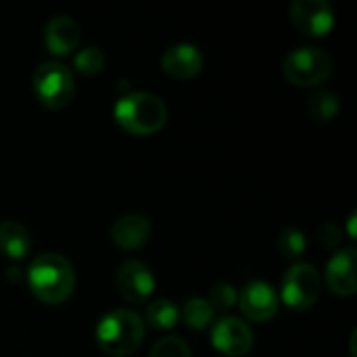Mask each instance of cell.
<instances>
[{"label":"cell","mask_w":357,"mask_h":357,"mask_svg":"<svg viewBox=\"0 0 357 357\" xmlns=\"http://www.w3.org/2000/svg\"><path fill=\"white\" fill-rule=\"evenodd\" d=\"M27 287L46 305L65 303L75 291V270L59 253H42L27 268Z\"/></svg>","instance_id":"6da1fadb"},{"label":"cell","mask_w":357,"mask_h":357,"mask_svg":"<svg viewBox=\"0 0 357 357\" xmlns=\"http://www.w3.org/2000/svg\"><path fill=\"white\" fill-rule=\"evenodd\" d=\"M144 341V320L132 310H113L96 326V343L111 357L132 356Z\"/></svg>","instance_id":"7a4b0ae2"},{"label":"cell","mask_w":357,"mask_h":357,"mask_svg":"<svg viewBox=\"0 0 357 357\" xmlns=\"http://www.w3.org/2000/svg\"><path fill=\"white\" fill-rule=\"evenodd\" d=\"M115 121L134 136L157 134L167 121L165 102L151 92H132L121 96L113 109Z\"/></svg>","instance_id":"3957f363"},{"label":"cell","mask_w":357,"mask_h":357,"mask_svg":"<svg viewBox=\"0 0 357 357\" xmlns=\"http://www.w3.org/2000/svg\"><path fill=\"white\" fill-rule=\"evenodd\" d=\"M282 73L287 82L299 88L320 86L333 73V59L326 50L316 46H299L291 50L282 63Z\"/></svg>","instance_id":"277c9868"},{"label":"cell","mask_w":357,"mask_h":357,"mask_svg":"<svg viewBox=\"0 0 357 357\" xmlns=\"http://www.w3.org/2000/svg\"><path fill=\"white\" fill-rule=\"evenodd\" d=\"M33 92L46 109H65L75 96L73 71L59 61L42 63L33 73Z\"/></svg>","instance_id":"5b68a950"},{"label":"cell","mask_w":357,"mask_h":357,"mask_svg":"<svg viewBox=\"0 0 357 357\" xmlns=\"http://www.w3.org/2000/svg\"><path fill=\"white\" fill-rule=\"evenodd\" d=\"M322 280L312 264H295L282 278V301L293 310H310L320 297Z\"/></svg>","instance_id":"8992f818"},{"label":"cell","mask_w":357,"mask_h":357,"mask_svg":"<svg viewBox=\"0 0 357 357\" xmlns=\"http://www.w3.org/2000/svg\"><path fill=\"white\" fill-rule=\"evenodd\" d=\"M289 15L293 25L310 38L328 36L335 27V13L326 0H295Z\"/></svg>","instance_id":"52a82bcc"},{"label":"cell","mask_w":357,"mask_h":357,"mask_svg":"<svg viewBox=\"0 0 357 357\" xmlns=\"http://www.w3.org/2000/svg\"><path fill=\"white\" fill-rule=\"evenodd\" d=\"M211 345L222 356H247L253 347V333L247 326V322L226 316L215 322V326L211 331Z\"/></svg>","instance_id":"ba28073f"},{"label":"cell","mask_w":357,"mask_h":357,"mask_svg":"<svg viewBox=\"0 0 357 357\" xmlns=\"http://www.w3.org/2000/svg\"><path fill=\"white\" fill-rule=\"evenodd\" d=\"M117 289L128 303L138 305V303H144L151 299V295L155 291V276L144 261L130 259L119 266Z\"/></svg>","instance_id":"9c48e42d"},{"label":"cell","mask_w":357,"mask_h":357,"mask_svg":"<svg viewBox=\"0 0 357 357\" xmlns=\"http://www.w3.org/2000/svg\"><path fill=\"white\" fill-rule=\"evenodd\" d=\"M238 305L245 318L270 322L278 314V295L266 280H251L243 287Z\"/></svg>","instance_id":"30bf717a"},{"label":"cell","mask_w":357,"mask_h":357,"mask_svg":"<svg viewBox=\"0 0 357 357\" xmlns=\"http://www.w3.org/2000/svg\"><path fill=\"white\" fill-rule=\"evenodd\" d=\"M326 287L339 297H351L357 291L356 249L347 247L337 251L326 266Z\"/></svg>","instance_id":"8fae6325"},{"label":"cell","mask_w":357,"mask_h":357,"mask_svg":"<svg viewBox=\"0 0 357 357\" xmlns=\"http://www.w3.org/2000/svg\"><path fill=\"white\" fill-rule=\"evenodd\" d=\"M203 52L195 44H174L161 56V67L167 75L176 79H192L203 69Z\"/></svg>","instance_id":"7c38bea8"},{"label":"cell","mask_w":357,"mask_h":357,"mask_svg":"<svg viewBox=\"0 0 357 357\" xmlns=\"http://www.w3.org/2000/svg\"><path fill=\"white\" fill-rule=\"evenodd\" d=\"M151 222L144 215H121L111 226V241L121 251H136L146 245V241L151 238Z\"/></svg>","instance_id":"4fadbf2b"},{"label":"cell","mask_w":357,"mask_h":357,"mask_svg":"<svg viewBox=\"0 0 357 357\" xmlns=\"http://www.w3.org/2000/svg\"><path fill=\"white\" fill-rule=\"evenodd\" d=\"M44 44L50 54L54 56H67L71 54L79 44V27L77 23L67 15L52 17L44 27Z\"/></svg>","instance_id":"5bb4252c"},{"label":"cell","mask_w":357,"mask_h":357,"mask_svg":"<svg viewBox=\"0 0 357 357\" xmlns=\"http://www.w3.org/2000/svg\"><path fill=\"white\" fill-rule=\"evenodd\" d=\"M31 249V238L25 226L19 222L6 220L0 224V253L13 261L23 259Z\"/></svg>","instance_id":"9a60e30c"},{"label":"cell","mask_w":357,"mask_h":357,"mask_svg":"<svg viewBox=\"0 0 357 357\" xmlns=\"http://www.w3.org/2000/svg\"><path fill=\"white\" fill-rule=\"evenodd\" d=\"M144 320L153 331L167 333L180 322V307L169 299H155L146 305Z\"/></svg>","instance_id":"2e32d148"},{"label":"cell","mask_w":357,"mask_h":357,"mask_svg":"<svg viewBox=\"0 0 357 357\" xmlns=\"http://www.w3.org/2000/svg\"><path fill=\"white\" fill-rule=\"evenodd\" d=\"M213 316H215L213 307L203 297L188 299L184 303V307L180 310V318L184 320V324L190 326V328H195V331H205L213 322Z\"/></svg>","instance_id":"e0dca14e"},{"label":"cell","mask_w":357,"mask_h":357,"mask_svg":"<svg viewBox=\"0 0 357 357\" xmlns=\"http://www.w3.org/2000/svg\"><path fill=\"white\" fill-rule=\"evenodd\" d=\"M102 65H105V52L98 46H86L77 50L73 56V69L84 77L96 75L102 69Z\"/></svg>","instance_id":"ac0fdd59"},{"label":"cell","mask_w":357,"mask_h":357,"mask_svg":"<svg viewBox=\"0 0 357 357\" xmlns=\"http://www.w3.org/2000/svg\"><path fill=\"white\" fill-rule=\"evenodd\" d=\"M339 111H341V102H339L337 94H333L328 90H322L310 98V113L318 121H333L339 115Z\"/></svg>","instance_id":"d6986e66"},{"label":"cell","mask_w":357,"mask_h":357,"mask_svg":"<svg viewBox=\"0 0 357 357\" xmlns=\"http://www.w3.org/2000/svg\"><path fill=\"white\" fill-rule=\"evenodd\" d=\"M307 238L299 228H284L278 236V249L289 259H299L305 253Z\"/></svg>","instance_id":"ffe728a7"},{"label":"cell","mask_w":357,"mask_h":357,"mask_svg":"<svg viewBox=\"0 0 357 357\" xmlns=\"http://www.w3.org/2000/svg\"><path fill=\"white\" fill-rule=\"evenodd\" d=\"M236 299H238V293L230 282H218L211 287L207 301L213 307V312H226L236 303Z\"/></svg>","instance_id":"44dd1931"},{"label":"cell","mask_w":357,"mask_h":357,"mask_svg":"<svg viewBox=\"0 0 357 357\" xmlns=\"http://www.w3.org/2000/svg\"><path fill=\"white\" fill-rule=\"evenodd\" d=\"M149 357H192L188 345L178 337H163L151 349Z\"/></svg>","instance_id":"7402d4cb"}]
</instances>
